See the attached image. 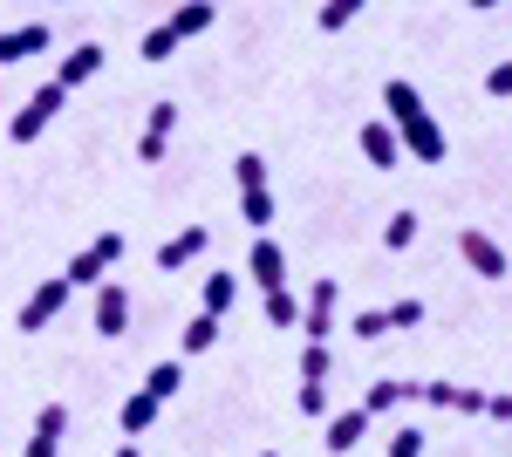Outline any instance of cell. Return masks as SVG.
Instances as JSON below:
<instances>
[{"instance_id":"6da1fadb","label":"cell","mask_w":512,"mask_h":457,"mask_svg":"<svg viewBox=\"0 0 512 457\" xmlns=\"http://www.w3.org/2000/svg\"><path fill=\"white\" fill-rule=\"evenodd\" d=\"M383 110H390V130L396 144H403V157H417V164H444V130H437V116L424 110V96H417V82H383Z\"/></svg>"},{"instance_id":"7a4b0ae2","label":"cell","mask_w":512,"mask_h":457,"mask_svg":"<svg viewBox=\"0 0 512 457\" xmlns=\"http://www.w3.org/2000/svg\"><path fill=\"white\" fill-rule=\"evenodd\" d=\"M123 260V232H96V239H89V246H82L76 260H69V267H62V280H69V287H82V294H89V287H103V273L117 267Z\"/></svg>"},{"instance_id":"3957f363","label":"cell","mask_w":512,"mask_h":457,"mask_svg":"<svg viewBox=\"0 0 512 457\" xmlns=\"http://www.w3.org/2000/svg\"><path fill=\"white\" fill-rule=\"evenodd\" d=\"M62 103H69V89H62V82H41L35 96H28V103L14 110V123H7V137H14V144H35L41 130L55 123V110H62Z\"/></svg>"},{"instance_id":"277c9868","label":"cell","mask_w":512,"mask_h":457,"mask_svg":"<svg viewBox=\"0 0 512 457\" xmlns=\"http://www.w3.org/2000/svg\"><path fill=\"white\" fill-rule=\"evenodd\" d=\"M69 294H76V287H69L62 273H55V280H41L35 294L21 301V314H14V328H21V335H41V328H48V321H55L62 307H69Z\"/></svg>"},{"instance_id":"5b68a950","label":"cell","mask_w":512,"mask_h":457,"mask_svg":"<svg viewBox=\"0 0 512 457\" xmlns=\"http://www.w3.org/2000/svg\"><path fill=\"white\" fill-rule=\"evenodd\" d=\"M89 328L110 335V342L130 335V287H123V280H103V287H96V301H89Z\"/></svg>"},{"instance_id":"8992f818","label":"cell","mask_w":512,"mask_h":457,"mask_svg":"<svg viewBox=\"0 0 512 457\" xmlns=\"http://www.w3.org/2000/svg\"><path fill=\"white\" fill-rule=\"evenodd\" d=\"M458 253H465V267H472L478 280H506V273H512L506 246H499L492 232H478V226H465V232H458Z\"/></svg>"},{"instance_id":"52a82bcc","label":"cell","mask_w":512,"mask_h":457,"mask_svg":"<svg viewBox=\"0 0 512 457\" xmlns=\"http://www.w3.org/2000/svg\"><path fill=\"white\" fill-rule=\"evenodd\" d=\"M335 301H342V287L321 273L315 287H308V301H301V335H308V342H328V335H335Z\"/></svg>"},{"instance_id":"ba28073f","label":"cell","mask_w":512,"mask_h":457,"mask_svg":"<svg viewBox=\"0 0 512 457\" xmlns=\"http://www.w3.org/2000/svg\"><path fill=\"white\" fill-rule=\"evenodd\" d=\"M205 253H212V232H205V226H178L158 246V273H185V267H198Z\"/></svg>"},{"instance_id":"9c48e42d","label":"cell","mask_w":512,"mask_h":457,"mask_svg":"<svg viewBox=\"0 0 512 457\" xmlns=\"http://www.w3.org/2000/svg\"><path fill=\"white\" fill-rule=\"evenodd\" d=\"M171 137H178V103H151V116H144V137H137V164H164Z\"/></svg>"},{"instance_id":"30bf717a","label":"cell","mask_w":512,"mask_h":457,"mask_svg":"<svg viewBox=\"0 0 512 457\" xmlns=\"http://www.w3.org/2000/svg\"><path fill=\"white\" fill-rule=\"evenodd\" d=\"M246 273H253V287L260 294H274V287H287V253H280L267 232H253V253H246Z\"/></svg>"},{"instance_id":"8fae6325","label":"cell","mask_w":512,"mask_h":457,"mask_svg":"<svg viewBox=\"0 0 512 457\" xmlns=\"http://www.w3.org/2000/svg\"><path fill=\"white\" fill-rule=\"evenodd\" d=\"M48 21H21V28H7L0 35V62H35V55H48Z\"/></svg>"},{"instance_id":"7c38bea8","label":"cell","mask_w":512,"mask_h":457,"mask_svg":"<svg viewBox=\"0 0 512 457\" xmlns=\"http://www.w3.org/2000/svg\"><path fill=\"white\" fill-rule=\"evenodd\" d=\"M369 410H362V403H355V410H335V417H328V437H321V444H328V451L335 457H349L355 444H362V437H369Z\"/></svg>"},{"instance_id":"4fadbf2b","label":"cell","mask_w":512,"mask_h":457,"mask_svg":"<svg viewBox=\"0 0 512 457\" xmlns=\"http://www.w3.org/2000/svg\"><path fill=\"white\" fill-rule=\"evenodd\" d=\"M362 157H369V171H396L403 164V144H396L390 116L383 123H362Z\"/></svg>"},{"instance_id":"5bb4252c","label":"cell","mask_w":512,"mask_h":457,"mask_svg":"<svg viewBox=\"0 0 512 457\" xmlns=\"http://www.w3.org/2000/svg\"><path fill=\"white\" fill-rule=\"evenodd\" d=\"M62 430H69V410H62V403H41L35 437H28V451H21V457H55V451H62Z\"/></svg>"},{"instance_id":"9a60e30c","label":"cell","mask_w":512,"mask_h":457,"mask_svg":"<svg viewBox=\"0 0 512 457\" xmlns=\"http://www.w3.org/2000/svg\"><path fill=\"white\" fill-rule=\"evenodd\" d=\"M103 69V41H76V55H62V69H55V82L62 89H82V82Z\"/></svg>"},{"instance_id":"2e32d148","label":"cell","mask_w":512,"mask_h":457,"mask_svg":"<svg viewBox=\"0 0 512 457\" xmlns=\"http://www.w3.org/2000/svg\"><path fill=\"white\" fill-rule=\"evenodd\" d=\"M396 403H417V382L383 376V382H369V389H362V410H369V417H390Z\"/></svg>"},{"instance_id":"e0dca14e","label":"cell","mask_w":512,"mask_h":457,"mask_svg":"<svg viewBox=\"0 0 512 457\" xmlns=\"http://www.w3.org/2000/svg\"><path fill=\"white\" fill-rule=\"evenodd\" d=\"M158 396H151V389H137V396H123V410H117V423H123V437H144V430H151V423H158Z\"/></svg>"},{"instance_id":"ac0fdd59","label":"cell","mask_w":512,"mask_h":457,"mask_svg":"<svg viewBox=\"0 0 512 457\" xmlns=\"http://www.w3.org/2000/svg\"><path fill=\"white\" fill-rule=\"evenodd\" d=\"M212 21H219V7H212V0H185V7L171 14V35H178V41H192V35H205Z\"/></svg>"},{"instance_id":"d6986e66","label":"cell","mask_w":512,"mask_h":457,"mask_svg":"<svg viewBox=\"0 0 512 457\" xmlns=\"http://www.w3.org/2000/svg\"><path fill=\"white\" fill-rule=\"evenodd\" d=\"M239 301V273H205V287H198V307L205 314H226Z\"/></svg>"},{"instance_id":"ffe728a7","label":"cell","mask_w":512,"mask_h":457,"mask_svg":"<svg viewBox=\"0 0 512 457\" xmlns=\"http://www.w3.org/2000/svg\"><path fill=\"white\" fill-rule=\"evenodd\" d=\"M239 219H246V232H267V226H274V191H267V185L239 191Z\"/></svg>"},{"instance_id":"44dd1931","label":"cell","mask_w":512,"mask_h":457,"mask_svg":"<svg viewBox=\"0 0 512 457\" xmlns=\"http://www.w3.org/2000/svg\"><path fill=\"white\" fill-rule=\"evenodd\" d=\"M267 328H301V294L294 287H274L267 294Z\"/></svg>"},{"instance_id":"7402d4cb","label":"cell","mask_w":512,"mask_h":457,"mask_svg":"<svg viewBox=\"0 0 512 457\" xmlns=\"http://www.w3.org/2000/svg\"><path fill=\"white\" fill-rule=\"evenodd\" d=\"M212 342H219V314H205V307H198V314H192V328L178 335V348H185V355H205Z\"/></svg>"},{"instance_id":"603a6c76","label":"cell","mask_w":512,"mask_h":457,"mask_svg":"<svg viewBox=\"0 0 512 457\" xmlns=\"http://www.w3.org/2000/svg\"><path fill=\"white\" fill-rule=\"evenodd\" d=\"M137 55H144V62H171V55H178V35H171V21H158V28H144V41H137Z\"/></svg>"},{"instance_id":"cb8c5ba5","label":"cell","mask_w":512,"mask_h":457,"mask_svg":"<svg viewBox=\"0 0 512 457\" xmlns=\"http://www.w3.org/2000/svg\"><path fill=\"white\" fill-rule=\"evenodd\" d=\"M417 226H424L417 212H390V226H383V246H390V253H410V246H417Z\"/></svg>"},{"instance_id":"d4e9b609","label":"cell","mask_w":512,"mask_h":457,"mask_svg":"<svg viewBox=\"0 0 512 457\" xmlns=\"http://www.w3.org/2000/svg\"><path fill=\"white\" fill-rule=\"evenodd\" d=\"M362 7H369V0H321V14H315V21H321V35H342V28H349Z\"/></svg>"},{"instance_id":"484cf974","label":"cell","mask_w":512,"mask_h":457,"mask_svg":"<svg viewBox=\"0 0 512 457\" xmlns=\"http://www.w3.org/2000/svg\"><path fill=\"white\" fill-rule=\"evenodd\" d=\"M144 389H151V396H158V403H171V396H178V389H185V369H178V362H158V369H151V376H144Z\"/></svg>"},{"instance_id":"4316f807","label":"cell","mask_w":512,"mask_h":457,"mask_svg":"<svg viewBox=\"0 0 512 457\" xmlns=\"http://www.w3.org/2000/svg\"><path fill=\"white\" fill-rule=\"evenodd\" d=\"M328 369H335L328 342H308V348H301V382H328Z\"/></svg>"},{"instance_id":"83f0119b","label":"cell","mask_w":512,"mask_h":457,"mask_svg":"<svg viewBox=\"0 0 512 457\" xmlns=\"http://www.w3.org/2000/svg\"><path fill=\"white\" fill-rule=\"evenodd\" d=\"M233 178H239V191L267 185V157H260V151H239V157H233Z\"/></svg>"},{"instance_id":"f1b7e54d","label":"cell","mask_w":512,"mask_h":457,"mask_svg":"<svg viewBox=\"0 0 512 457\" xmlns=\"http://www.w3.org/2000/svg\"><path fill=\"white\" fill-rule=\"evenodd\" d=\"M294 403H301V417H328V382H301Z\"/></svg>"},{"instance_id":"f546056e","label":"cell","mask_w":512,"mask_h":457,"mask_svg":"<svg viewBox=\"0 0 512 457\" xmlns=\"http://www.w3.org/2000/svg\"><path fill=\"white\" fill-rule=\"evenodd\" d=\"M349 328L362 335V342H376V335H390V314H383V307H362V314H355Z\"/></svg>"},{"instance_id":"4dcf8cb0","label":"cell","mask_w":512,"mask_h":457,"mask_svg":"<svg viewBox=\"0 0 512 457\" xmlns=\"http://www.w3.org/2000/svg\"><path fill=\"white\" fill-rule=\"evenodd\" d=\"M383 314H390V335H396V328H424V301H417V294L396 301V307H383Z\"/></svg>"},{"instance_id":"1f68e13d","label":"cell","mask_w":512,"mask_h":457,"mask_svg":"<svg viewBox=\"0 0 512 457\" xmlns=\"http://www.w3.org/2000/svg\"><path fill=\"white\" fill-rule=\"evenodd\" d=\"M390 457H424V430H417V423H403V430L390 437Z\"/></svg>"},{"instance_id":"d6a6232c","label":"cell","mask_w":512,"mask_h":457,"mask_svg":"<svg viewBox=\"0 0 512 457\" xmlns=\"http://www.w3.org/2000/svg\"><path fill=\"white\" fill-rule=\"evenodd\" d=\"M485 96H499V103H506V96H512V62H499V69L485 76Z\"/></svg>"},{"instance_id":"836d02e7","label":"cell","mask_w":512,"mask_h":457,"mask_svg":"<svg viewBox=\"0 0 512 457\" xmlns=\"http://www.w3.org/2000/svg\"><path fill=\"white\" fill-rule=\"evenodd\" d=\"M485 417H499V423H512V389H506V396H492V403H485Z\"/></svg>"},{"instance_id":"e575fe53","label":"cell","mask_w":512,"mask_h":457,"mask_svg":"<svg viewBox=\"0 0 512 457\" xmlns=\"http://www.w3.org/2000/svg\"><path fill=\"white\" fill-rule=\"evenodd\" d=\"M117 457H144V451H137V444H117Z\"/></svg>"},{"instance_id":"d590c367","label":"cell","mask_w":512,"mask_h":457,"mask_svg":"<svg viewBox=\"0 0 512 457\" xmlns=\"http://www.w3.org/2000/svg\"><path fill=\"white\" fill-rule=\"evenodd\" d=\"M472 7H506V0H472Z\"/></svg>"},{"instance_id":"8d00e7d4","label":"cell","mask_w":512,"mask_h":457,"mask_svg":"<svg viewBox=\"0 0 512 457\" xmlns=\"http://www.w3.org/2000/svg\"><path fill=\"white\" fill-rule=\"evenodd\" d=\"M260 457H280V451H260Z\"/></svg>"}]
</instances>
